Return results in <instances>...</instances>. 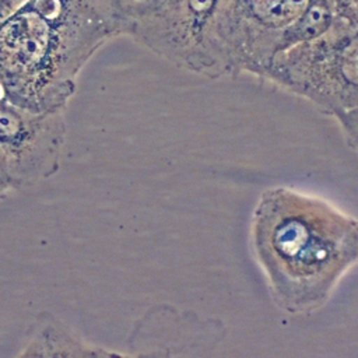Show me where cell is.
<instances>
[{
	"mask_svg": "<svg viewBox=\"0 0 358 358\" xmlns=\"http://www.w3.org/2000/svg\"><path fill=\"white\" fill-rule=\"evenodd\" d=\"M333 117L340 123L350 147L358 152V105L338 112Z\"/></svg>",
	"mask_w": 358,
	"mask_h": 358,
	"instance_id": "obj_8",
	"label": "cell"
},
{
	"mask_svg": "<svg viewBox=\"0 0 358 358\" xmlns=\"http://www.w3.org/2000/svg\"><path fill=\"white\" fill-rule=\"evenodd\" d=\"M221 323L200 320L168 305L150 308L138 319L127 338L129 357L180 355L179 348H214L224 338ZM187 354V352H186Z\"/></svg>",
	"mask_w": 358,
	"mask_h": 358,
	"instance_id": "obj_5",
	"label": "cell"
},
{
	"mask_svg": "<svg viewBox=\"0 0 358 358\" xmlns=\"http://www.w3.org/2000/svg\"><path fill=\"white\" fill-rule=\"evenodd\" d=\"M264 80L334 116L358 105V29L343 20L310 42L274 56Z\"/></svg>",
	"mask_w": 358,
	"mask_h": 358,
	"instance_id": "obj_3",
	"label": "cell"
},
{
	"mask_svg": "<svg viewBox=\"0 0 358 358\" xmlns=\"http://www.w3.org/2000/svg\"><path fill=\"white\" fill-rule=\"evenodd\" d=\"M15 190H18V187L11 176L8 161L3 150L0 148V201H3L8 194H11Z\"/></svg>",
	"mask_w": 358,
	"mask_h": 358,
	"instance_id": "obj_9",
	"label": "cell"
},
{
	"mask_svg": "<svg viewBox=\"0 0 358 358\" xmlns=\"http://www.w3.org/2000/svg\"><path fill=\"white\" fill-rule=\"evenodd\" d=\"M127 357L126 352L106 350L80 337L71 327L50 312H39L25 334L17 357Z\"/></svg>",
	"mask_w": 358,
	"mask_h": 358,
	"instance_id": "obj_6",
	"label": "cell"
},
{
	"mask_svg": "<svg viewBox=\"0 0 358 358\" xmlns=\"http://www.w3.org/2000/svg\"><path fill=\"white\" fill-rule=\"evenodd\" d=\"M67 127L62 112H32L0 101V148L18 189L53 176Z\"/></svg>",
	"mask_w": 358,
	"mask_h": 358,
	"instance_id": "obj_4",
	"label": "cell"
},
{
	"mask_svg": "<svg viewBox=\"0 0 358 358\" xmlns=\"http://www.w3.org/2000/svg\"><path fill=\"white\" fill-rule=\"evenodd\" d=\"M334 20V0H308L299 15L281 31L275 55L317 39L331 28Z\"/></svg>",
	"mask_w": 358,
	"mask_h": 358,
	"instance_id": "obj_7",
	"label": "cell"
},
{
	"mask_svg": "<svg viewBox=\"0 0 358 358\" xmlns=\"http://www.w3.org/2000/svg\"><path fill=\"white\" fill-rule=\"evenodd\" d=\"M250 245L277 308L310 315L358 264V217L320 196L274 186L255 204Z\"/></svg>",
	"mask_w": 358,
	"mask_h": 358,
	"instance_id": "obj_1",
	"label": "cell"
},
{
	"mask_svg": "<svg viewBox=\"0 0 358 358\" xmlns=\"http://www.w3.org/2000/svg\"><path fill=\"white\" fill-rule=\"evenodd\" d=\"M25 1L28 0H6V4L3 7V11H1V15H0V21L3 18H6L8 14H11L15 8H18L21 4H24Z\"/></svg>",
	"mask_w": 358,
	"mask_h": 358,
	"instance_id": "obj_10",
	"label": "cell"
},
{
	"mask_svg": "<svg viewBox=\"0 0 358 358\" xmlns=\"http://www.w3.org/2000/svg\"><path fill=\"white\" fill-rule=\"evenodd\" d=\"M109 41L92 18L67 0H28L0 21V90L13 105L62 112L76 77Z\"/></svg>",
	"mask_w": 358,
	"mask_h": 358,
	"instance_id": "obj_2",
	"label": "cell"
}]
</instances>
